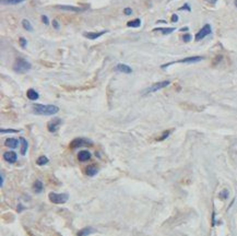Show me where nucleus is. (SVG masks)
<instances>
[{"label": "nucleus", "mask_w": 237, "mask_h": 236, "mask_svg": "<svg viewBox=\"0 0 237 236\" xmlns=\"http://www.w3.org/2000/svg\"><path fill=\"white\" fill-rule=\"evenodd\" d=\"M43 189H44L43 183L41 181V180H36V181L34 183V185H33V190H34V193H42Z\"/></svg>", "instance_id": "nucleus-19"}, {"label": "nucleus", "mask_w": 237, "mask_h": 236, "mask_svg": "<svg viewBox=\"0 0 237 236\" xmlns=\"http://www.w3.org/2000/svg\"><path fill=\"white\" fill-rule=\"evenodd\" d=\"M140 25H141V20L140 19L132 20V21H129L127 23V26H129V27H139Z\"/></svg>", "instance_id": "nucleus-22"}, {"label": "nucleus", "mask_w": 237, "mask_h": 236, "mask_svg": "<svg viewBox=\"0 0 237 236\" xmlns=\"http://www.w3.org/2000/svg\"><path fill=\"white\" fill-rule=\"evenodd\" d=\"M170 81L168 80H165V81H161V82H158V83H154L153 85H151V87H149L148 90H146L144 93L146 94H149V93H154V92H156V91H158V90H161V89H164V87H166L167 85H170Z\"/></svg>", "instance_id": "nucleus-5"}, {"label": "nucleus", "mask_w": 237, "mask_h": 236, "mask_svg": "<svg viewBox=\"0 0 237 236\" xmlns=\"http://www.w3.org/2000/svg\"><path fill=\"white\" fill-rule=\"evenodd\" d=\"M24 0H1V3L3 5H18Z\"/></svg>", "instance_id": "nucleus-24"}, {"label": "nucleus", "mask_w": 237, "mask_h": 236, "mask_svg": "<svg viewBox=\"0 0 237 236\" xmlns=\"http://www.w3.org/2000/svg\"><path fill=\"white\" fill-rule=\"evenodd\" d=\"M42 21H43V23H44V24H46V25L49 24V20L46 15H42Z\"/></svg>", "instance_id": "nucleus-32"}, {"label": "nucleus", "mask_w": 237, "mask_h": 236, "mask_svg": "<svg viewBox=\"0 0 237 236\" xmlns=\"http://www.w3.org/2000/svg\"><path fill=\"white\" fill-rule=\"evenodd\" d=\"M19 42H20V45H21L23 48H24V47H26V44H27V42H26V39H25L24 37H20Z\"/></svg>", "instance_id": "nucleus-29"}, {"label": "nucleus", "mask_w": 237, "mask_h": 236, "mask_svg": "<svg viewBox=\"0 0 237 236\" xmlns=\"http://www.w3.org/2000/svg\"><path fill=\"white\" fill-rule=\"evenodd\" d=\"M33 112L37 115L48 116V115H55L59 112V107L56 105H42V104H34L33 105Z\"/></svg>", "instance_id": "nucleus-1"}, {"label": "nucleus", "mask_w": 237, "mask_h": 236, "mask_svg": "<svg viewBox=\"0 0 237 236\" xmlns=\"http://www.w3.org/2000/svg\"><path fill=\"white\" fill-rule=\"evenodd\" d=\"M124 13H125L126 15H131V14H132V9H130V8H126V9L124 10Z\"/></svg>", "instance_id": "nucleus-31"}, {"label": "nucleus", "mask_w": 237, "mask_h": 236, "mask_svg": "<svg viewBox=\"0 0 237 236\" xmlns=\"http://www.w3.org/2000/svg\"><path fill=\"white\" fill-rule=\"evenodd\" d=\"M178 21V15L177 14H173L172 15V22H177Z\"/></svg>", "instance_id": "nucleus-34"}, {"label": "nucleus", "mask_w": 237, "mask_h": 236, "mask_svg": "<svg viewBox=\"0 0 237 236\" xmlns=\"http://www.w3.org/2000/svg\"><path fill=\"white\" fill-rule=\"evenodd\" d=\"M105 33H107V31H102V32H84L83 36L89 39H96V38L101 37L102 35H104Z\"/></svg>", "instance_id": "nucleus-9"}, {"label": "nucleus", "mask_w": 237, "mask_h": 236, "mask_svg": "<svg viewBox=\"0 0 237 236\" xmlns=\"http://www.w3.org/2000/svg\"><path fill=\"white\" fill-rule=\"evenodd\" d=\"M36 163H37V165L43 166V165H45V164H47V163H48V159H47L46 156L42 155V156H39V157L37 159Z\"/></svg>", "instance_id": "nucleus-23"}, {"label": "nucleus", "mask_w": 237, "mask_h": 236, "mask_svg": "<svg viewBox=\"0 0 237 236\" xmlns=\"http://www.w3.org/2000/svg\"><path fill=\"white\" fill-rule=\"evenodd\" d=\"M22 26L24 27V30H26V31L29 32H33V26H32V24H31V22L29 21V20H22Z\"/></svg>", "instance_id": "nucleus-21"}, {"label": "nucleus", "mask_w": 237, "mask_h": 236, "mask_svg": "<svg viewBox=\"0 0 237 236\" xmlns=\"http://www.w3.org/2000/svg\"><path fill=\"white\" fill-rule=\"evenodd\" d=\"M3 185V178H2V174H1V177H0V186L2 187Z\"/></svg>", "instance_id": "nucleus-36"}, {"label": "nucleus", "mask_w": 237, "mask_h": 236, "mask_svg": "<svg viewBox=\"0 0 237 236\" xmlns=\"http://www.w3.org/2000/svg\"><path fill=\"white\" fill-rule=\"evenodd\" d=\"M32 65L23 58H18L13 63V70L17 73H25L31 69Z\"/></svg>", "instance_id": "nucleus-2"}, {"label": "nucleus", "mask_w": 237, "mask_h": 236, "mask_svg": "<svg viewBox=\"0 0 237 236\" xmlns=\"http://www.w3.org/2000/svg\"><path fill=\"white\" fill-rule=\"evenodd\" d=\"M26 95H27L29 99H31V101H35V99H37L38 97H39L38 93H37V92L35 91V90H34V89H30V90L27 91Z\"/></svg>", "instance_id": "nucleus-20"}, {"label": "nucleus", "mask_w": 237, "mask_h": 236, "mask_svg": "<svg viewBox=\"0 0 237 236\" xmlns=\"http://www.w3.org/2000/svg\"><path fill=\"white\" fill-rule=\"evenodd\" d=\"M116 70L119 72H122V73H131L132 72V68L129 67L128 65H125V63H118L116 66Z\"/></svg>", "instance_id": "nucleus-11"}, {"label": "nucleus", "mask_w": 237, "mask_h": 236, "mask_svg": "<svg viewBox=\"0 0 237 236\" xmlns=\"http://www.w3.org/2000/svg\"><path fill=\"white\" fill-rule=\"evenodd\" d=\"M203 59V57L201 56H194V57H188V58H184V59H182V60H178V61H174V62H170V63H165V65H163L162 66V69H165L166 67H168V66H170V65H173V63H195V62H198V61H201Z\"/></svg>", "instance_id": "nucleus-4"}, {"label": "nucleus", "mask_w": 237, "mask_h": 236, "mask_svg": "<svg viewBox=\"0 0 237 236\" xmlns=\"http://www.w3.org/2000/svg\"><path fill=\"white\" fill-rule=\"evenodd\" d=\"M49 200L56 203V205H61V203H65L67 202L68 199H69V195L68 193H50L48 195Z\"/></svg>", "instance_id": "nucleus-3"}, {"label": "nucleus", "mask_w": 237, "mask_h": 236, "mask_svg": "<svg viewBox=\"0 0 237 236\" xmlns=\"http://www.w3.org/2000/svg\"><path fill=\"white\" fill-rule=\"evenodd\" d=\"M19 130H15V129H2L1 128V130H0V132L1 133H10V132H18Z\"/></svg>", "instance_id": "nucleus-28"}, {"label": "nucleus", "mask_w": 237, "mask_h": 236, "mask_svg": "<svg viewBox=\"0 0 237 236\" xmlns=\"http://www.w3.org/2000/svg\"><path fill=\"white\" fill-rule=\"evenodd\" d=\"M18 144L19 141L17 139H14V138H9V139H7L6 142H5V145L8 147V148H11V149H15L18 147Z\"/></svg>", "instance_id": "nucleus-14"}, {"label": "nucleus", "mask_w": 237, "mask_h": 236, "mask_svg": "<svg viewBox=\"0 0 237 236\" xmlns=\"http://www.w3.org/2000/svg\"><path fill=\"white\" fill-rule=\"evenodd\" d=\"M234 2H235V6H236V8H237V0H235Z\"/></svg>", "instance_id": "nucleus-37"}, {"label": "nucleus", "mask_w": 237, "mask_h": 236, "mask_svg": "<svg viewBox=\"0 0 237 236\" xmlns=\"http://www.w3.org/2000/svg\"><path fill=\"white\" fill-rule=\"evenodd\" d=\"M228 197V191L226 190V189H224V190H222L221 193H220V199H222V200H225V199Z\"/></svg>", "instance_id": "nucleus-26"}, {"label": "nucleus", "mask_w": 237, "mask_h": 236, "mask_svg": "<svg viewBox=\"0 0 237 236\" xmlns=\"http://www.w3.org/2000/svg\"><path fill=\"white\" fill-rule=\"evenodd\" d=\"M20 142H21V153L22 155H25L26 154V151H27V148H29V143L25 140L24 138H20Z\"/></svg>", "instance_id": "nucleus-18"}, {"label": "nucleus", "mask_w": 237, "mask_h": 236, "mask_svg": "<svg viewBox=\"0 0 237 236\" xmlns=\"http://www.w3.org/2000/svg\"><path fill=\"white\" fill-rule=\"evenodd\" d=\"M182 39L184 41V42L188 43V42H190V41H191V35H190V34H185V35H182Z\"/></svg>", "instance_id": "nucleus-27"}, {"label": "nucleus", "mask_w": 237, "mask_h": 236, "mask_svg": "<svg viewBox=\"0 0 237 236\" xmlns=\"http://www.w3.org/2000/svg\"><path fill=\"white\" fill-rule=\"evenodd\" d=\"M97 172H98V168L95 165H89L86 167V169H85V174L87 175V176H94V175L97 174Z\"/></svg>", "instance_id": "nucleus-16"}, {"label": "nucleus", "mask_w": 237, "mask_h": 236, "mask_svg": "<svg viewBox=\"0 0 237 236\" xmlns=\"http://www.w3.org/2000/svg\"><path fill=\"white\" fill-rule=\"evenodd\" d=\"M170 130L164 131V132H163V135H162V136H161V137L158 139V141H163V140H165L166 138H168V136H170Z\"/></svg>", "instance_id": "nucleus-25"}, {"label": "nucleus", "mask_w": 237, "mask_h": 236, "mask_svg": "<svg viewBox=\"0 0 237 236\" xmlns=\"http://www.w3.org/2000/svg\"><path fill=\"white\" fill-rule=\"evenodd\" d=\"M94 232H95V230L93 227H84V229H82L81 231L78 232L77 236H87L92 233H94Z\"/></svg>", "instance_id": "nucleus-17"}, {"label": "nucleus", "mask_w": 237, "mask_h": 236, "mask_svg": "<svg viewBox=\"0 0 237 236\" xmlns=\"http://www.w3.org/2000/svg\"><path fill=\"white\" fill-rule=\"evenodd\" d=\"M58 9H62L66 11H73V12H81L84 9L83 8H78V7H72V6H57Z\"/></svg>", "instance_id": "nucleus-13"}, {"label": "nucleus", "mask_w": 237, "mask_h": 236, "mask_svg": "<svg viewBox=\"0 0 237 236\" xmlns=\"http://www.w3.org/2000/svg\"><path fill=\"white\" fill-rule=\"evenodd\" d=\"M53 26L55 27L56 30H59V27H60V26H59V24H58V22H57L56 20H54V21H53Z\"/></svg>", "instance_id": "nucleus-33"}, {"label": "nucleus", "mask_w": 237, "mask_h": 236, "mask_svg": "<svg viewBox=\"0 0 237 236\" xmlns=\"http://www.w3.org/2000/svg\"><path fill=\"white\" fill-rule=\"evenodd\" d=\"M188 30H189V29L187 27V26H185V27H182V29H180V31H182V32H187Z\"/></svg>", "instance_id": "nucleus-35"}, {"label": "nucleus", "mask_w": 237, "mask_h": 236, "mask_svg": "<svg viewBox=\"0 0 237 236\" xmlns=\"http://www.w3.org/2000/svg\"><path fill=\"white\" fill-rule=\"evenodd\" d=\"M78 159H79L80 162L89 161V160L91 159V153H90L89 151H86V150H83V151L79 152V154H78Z\"/></svg>", "instance_id": "nucleus-12"}, {"label": "nucleus", "mask_w": 237, "mask_h": 236, "mask_svg": "<svg viewBox=\"0 0 237 236\" xmlns=\"http://www.w3.org/2000/svg\"><path fill=\"white\" fill-rule=\"evenodd\" d=\"M175 30H176L175 27H155V29H153V32H161L165 35H167V34L173 33Z\"/></svg>", "instance_id": "nucleus-15"}, {"label": "nucleus", "mask_w": 237, "mask_h": 236, "mask_svg": "<svg viewBox=\"0 0 237 236\" xmlns=\"http://www.w3.org/2000/svg\"><path fill=\"white\" fill-rule=\"evenodd\" d=\"M212 33V29H211V25L210 24H206L202 29H201L200 31L197 33V35H196L195 39L196 41H201V39H203L204 37H207L208 35H210Z\"/></svg>", "instance_id": "nucleus-7"}, {"label": "nucleus", "mask_w": 237, "mask_h": 236, "mask_svg": "<svg viewBox=\"0 0 237 236\" xmlns=\"http://www.w3.org/2000/svg\"><path fill=\"white\" fill-rule=\"evenodd\" d=\"M179 10H180V11H182V10H187V11L190 12V11H191V8H190V6H189L188 3H185L184 6L179 8Z\"/></svg>", "instance_id": "nucleus-30"}, {"label": "nucleus", "mask_w": 237, "mask_h": 236, "mask_svg": "<svg viewBox=\"0 0 237 236\" xmlns=\"http://www.w3.org/2000/svg\"><path fill=\"white\" fill-rule=\"evenodd\" d=\"M89 145H92V141L84 139V138H77L70 143V147L72 149H77L80 147H89Z\"/></svg>", "instance_id": "nucleus-6"}, {"label": "nucleus", "mask_w": 237, "mask_h": 236, "mask_svg": "<svg viewBox=\"0 0 237 236\" xmlns=\"http://www.w3.org/2000/svg\"><path fill=\"white\" fill-rule=\"evenodd\" d=\"M61 125V119L60 118H55V119H51L47 124V128H48L49 132H56V131L59 129Z\"/></svg>", "instance_id": "nucleus-8"}, {"label": "nucleus", "mask_w": 237, "mask_h": 236, "mask_svg": "<svg viewBox=\"0 0 237 236\" xmlns=\"http://www.w3.org/2000/svg\"><path fill=\"white\" fill-rule=\"evenodd\" d=\"M3 159H5V161H7L8 163H15L17 162V160H18V155H17V153L15 152H13V151H8V152H6L5 154H3Z\"/></svg>", "instance_id": "nucleus-10"}]
</instances>
